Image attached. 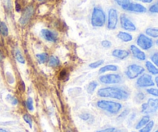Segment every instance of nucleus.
Segmentation results:
<instances>
[{"instance_id":"1","label":"nucleus","mask_w":158,"mask_h":132,"mask_svg":"<svg viewBox=\"0 0 158 132\" xmlns=\"http://www.w3.org/2000/svg\"><path fill=\"white\" fill-rule=\"evenodd\" d=\"M97 95L104 98H113L119 100H126L129 98L130 94L127 91L122 87H106L100 88L97 91Z\"/></svg>"},{"instance_id":"2","label":"nucleus","mask_w":158,"mask_h":132,"mask_svg":"<svg viewBox=\"0 0 158 132\" xmlns=\"http://www.w3.org/2000/svg\"><path fill=\"white\" fill-rule=\"evenodd\" d=\"M106 21V16L103 9L99 6L94 8L91 15V25L94 27H103Z\"/></svg>"},{"instance_id":"3","label":"nucleus","mask_w":158,"mask_h":132,"mask_svg":"<svg viewBox=\"0 0 158 132\" xmlns=\"http://www.w3.org/2000/svg\"><path fill=\"white\" fill-rule=\"evenodd\" d=\"M97 106L100 109L112 114H117L122 109L121 104L118 103V102L111 101V100H100L97 103Z\"/></svg>"},{"instance_id":"4","label":"nucleus","mask_w":158,"mask_h":132,"mask_svg":"<svg viewBox=\"0 0 158 132\" xmlns=\"http://www.w3.org/2000/svg\"><path fill=\"white\" fill-rule=\"evenodd\" d=\"M145 69L142 66L138 64H131L127 67L126 71H125V74L127 77L131 80H134V79L140 77L141 74L144 73Z\"/></svg>"},{"instance_id":"5","label":"nucleus","mask_w":158,"mask_h":132,"mask_svg":"<svg viewBox=\"0 0 158 132\" xmlns=\"http://www.w3.org/2000/svg\"><path fill=\"white\" fill-rule=\"evenodd\" d=\"M137 44L143 50H149L154 46V41L148 36L140 33L137 36Z\"/></svg>"},{"instance_id":"6","label":"nucleus","mask_w":158,"mask_h":132,"mask_svg":"<svg viewBox=\"0 0 158 132\" xmlns=\"http://www.w3.org/2000/svg\"><path fill=\"white\" fill-rule=\"evenodd\" d=\"M99 80L103 84H117L121 83L122 77L120 74H110L100 76Z\"/></svg>"},{"instance_id":"7","label":"nucleus","mask_w":158,"mask_h":132,"mask_svg":"<svg viewBox=\"0 0 158 132\" xmlns=\"http://www.w3.org/2000/svg\"><path fill=\"white\" fill-rule=\"evenodd\" d=\"M119 18L117 10L114 8H110L108 11L107 19V29L110 30H114L118 24Z\"/></svg>"},{"instance_id":"8","label":"nucleus","mask_w":158,"mask_h":132,"mask_svg":"<svg viewBox=\"0 0 158 132\" xmlns=\"http://www.w3.org/2000/svg\"><path fill=\"white\" fill-rule=\"evenodd\" d=\"M158 110V99L150 98L147 103L141 106V112L143 114H149L155 113Z\"/></svg>"},{"instance_id":"9","label":"nucleus","mask_w":158,"mask_h":132,"mask_svg":"<svg viewBox=\"0 0 158 132\" xmlns=\"http://www.w3.org/2000/svg\"><path fill=\"white\" fill-rule=\"evenodd\" d=\"M137 86L140 88H145V87H154L155 83H154V80H153L152 76L150 74H147L143 73V74L138 77L136 83Z\"/></svg>"},{"instance_id":"10","label":"nucleus","mask_w":158,"mask_h":132,"mask_svg":"<svg viewBox=\"0 0 158 132\" xmlns=\"http://www.w3.org/2000/svg\"><path fill=\"white\" fill-rule=\"evenodd\" d=\"M120 21L121 27L124 30L129 31V32H134L137 30L135 24L132 22V20L125 14H122L120 17Z\"/></svg>"},{"instance_id":"11","label":"nucleus","mask_w":158,"mask_h":132,"mask_svg":"<svg viewBox=\"0 0 158 132\" xmlns=\"http://www.w3.org/2000/svg\"><path fill=\"white\" fill-rule=\"evenodd\" d=\"M122 9L125 11L131 12H136V13H145L147 12V8L143 5L139 3L131 2L127 6L122 7Z\"/></svg>"},{"instance_id":"12","label":"nucleus","mask_w":158,"mask_h":132,"mask_svg":"<svg viewBox=\"0 0 158 132\" xmlns=\"http://www.w3.org/2000/svg\"><path fill=\"white\" fill-rule=\"evenodd\" d=\"M33 12H34V9L33 7H32V6H27V7L23 10V14H22L21 17H20V19H19L20 24L24 26V25H26V23H29L31 17L32 16Z\"/></svg>"},{"instance_id":"13","label":"nucleus","mask_w":158,"mask_h":132,"mask_svg":"<svg viewBox=\"0 0 158 132\" xmlns=\"http://www.w3.org/2000/svg\"><path fill=\"white\" fill-rule=\"evenodd\" d=\"M130 49H131V52L132 53V55L137 60H140V61H143V60H145L147 59V56L145 54V53L143 51H142L136 45H131V47H130Z\"/></svg>"},{"instance_id":"14","label":"nucleus","mask_w":158,"mask_h":132,"mask_svg":"<svg viewBox=\"0 0 158 132\" xmlns=\"http://www.w3.org/2000/svg\"><path fill=\"white\" fill-rule=\"evenodd\" d=\"M41 36L45 40L48 42H51L53 43L57 40V34L56 32H52V31L49 30L47 29H43L41 30Z\"/></svg>"},{"instance_id":"15","label":"nucleus","mask_w":158,"mask_h":132,"mask_svg":"<svg viewBox=\"0 0 158 132\" xmlns=\"http://www.w3.org/2000/svg\"><path fill=\"white\" fill-rule=\"evenodd\" d=\"M112 56L119 60H125L130 56V52L126 49H116L112 52Z\"/></svg>"},{"instance_id":"16","label":"nucleus","mask_w":158,"mask_h":132,"mask_svg":"<svg viewBox=\"0 0 158 132\" xmlns=\"http://www.w3.org/2000/svg\"><path fill=\"white\" fill-rule=\"evenodd\" d=\"M117 36L121 41L125 42V43H128V42H131L133 40V36L127 32H119Z\"/></svg>"},{"instance_id":"17","label":"nucleus","mask_w":158,"mask_h":132,"mask_svg":"<svg viewBox=\"0 0 158 132\" xmlns=\"http://www.w3.org/2000/svg\"><path fill=\"white\" fill-rule=\"evenodd\" d=\"M145 66H146V69L148 70L150 74L154 76L158 75V67L156 66L152 62L147 61L146 63H145Z\"/></svg>"},{"instance_id":"18","label":"nucleus","mask_w":158,"mask_h":132,"mask_svg":"<svg viewBox=\"0 0 158 132\" xmlns=\"http://www.w3.org/2000/svg\"><path fill=\"white\" fill-rule=\"evenodd\" d=\"M118 70V66L117 65L110 64V65H106V66H103L100 69L99 73L100 74H104V73L110 72V71H117Z\"/></svg>"},{"instance_id":"19","label":"nucleus","mask_w":158,"mask_h":132,"mask_svg":"<svg viewBox=\"0 0 158 132\" xmlns=\"http://www.w3.org/2000/svg\"><path fill=\"white\" fill-rule=\"evenodd\" d=\"M145 32H146V35L148 36L149 37H151V38H158V28H147Z\"/></svg>"},{"instance_id":"20","label":"nucleus","mask_w":158,"mask_h":132,"mask_svg":"<svg viewBox=\"0 0 158 132\" xmlns=\"http://www.w3.org/2000/svg\"><path fill=\"white\" fill-rule=\"evenodd\" d=\"M35 57H36L37 61L40 63H41V64L47 63L48 60H49V55L46 53H42L36 54Z\"/></svg>"},{"instance_id":"21","label":"nucleus","mask_w":158,"mask_h":132,"mask_svg":"<svg viewBox=\"0 0 158 132\" xmlns=\"http://www.w3.org/2000/svg\"><path fill=\"white\" fill-rule=\"evenodd\" d=\"M48 63H49V66H50L51 67H57L60 65V60L57 57L52 56V57H49Z\"/></svg>"},{"instance_id":"22","label":"nucleus","mask_w":158,"mask_h":132,"mask_svg":"<svg viewBox=\"0 0 158 132\" xmlns=\"http://www.w3.org/2000/svg\"><path fill=\"white\" fill-rule=\"evenodd\" d=\"M150 116L149 115H145L140 119L138 121V123L136 125V129H140L141 128H143L144 125H146L148 122L150 121Z\"/></svg>"},{"instance_id":"23","label":"nucleus","mask_w":158,"mask_h":132,"mask_svg":"<svg viewBox=\"0 0 158 132\" xmlns=\"http://www.w3.org/2000/svg\"><path fill=\"white\" fill-rule=\"evenodd\" d=\"M154 125V122L153 121H150L146 125L141 128L140 129V132H151V130L153 129Z\"/></svg>"},{"instance_id":"24","label":"nucleus","mask_w":158,"mask_h":132,"mask_svg":"<svg viewBox=\"0 0 158 132\" xmlns=\"http://www.w3.org/2000/svg\"><path fill=\"white\" fill-rule=\"evenodd\" d=\"M15 60H17V62H19V63L21 64H24L26 63V60H25V58L23 57V54L21 53L19 49H15Z\"/></svg>"},{"instance_id":"25","label":"nucleus","mask_w":158,"mask_h":132,"mask_svg":"<svg viewBox=\"0 0 158 132\" xmlns=\"http://www.w3.org/2000/svg\"><path fill=\"white\" fill-rule=\"evenodd\" d=\"M97 86H98V83L96 81H92L91 83H89L87 87V92L89 94H93V93L95 91V90L97 89Z\"/></svg>"},{"instance_id":"26","label":"nucleus","mask_w":158,"mask_h":132,"mask_svg":"<svg viewBox=\"0 0 158 132\" xmlns=\"http://www.w3.org/2000/svg\"><path fill=\"white\" fill-rule=\"evenodd\" d=\"M9 33V30H8V27L5 23L0 21V34L2 36H7Z\"/></svg>"},{"instance_id":"27","label":"nucleus","mask_w":158,"mask_h":132,"mask_svg":"<svg viewBox=\"0 0 158 132\" xmlns=\"http://www.w3.org/2000/svg\"><path fill=\"white\" fill-rule=\"evenodd\" d=\"M26 105L27 109L29 111H34V106H33V100L31 97H29L26 102Z\"/></svg>"},{"instance_id":"28","label":"nucleus","mask_w":158,"mask_h":132,"mask_svg":"<svg viewBox=\"0 0 158 132\" xmlns=\"http://www.w3.org/2000/svg\"><path fill=\"white\" fill-rule=\"evenodd\" d=\"M6 99H7L8 101H9V103H11V104L12 105H16L18 104L19 103L18 99H16L15 97L11 95V94H8V95L6 96Z\"/></svg>"},{"instance_id":"29","label":"nucleus","mask_w":158,"mask_h":132,"mask_svg":"<svg viewBox=\"0 0 158 132\" xmlns=\"http://www.w3.org/2000/svg\"><path fill=\"white\" fill-rule=\"evenodd\" d=\"M23 120L25 121L26 122V123L29 125V126L31 128H32V117H31L30 115H29V114H25L24 115H23Z\"/></svg>"},{"instance_id":"30","label":"nucleus","mask_w":158,"mask_h":132,"mask_svg":"<svg viewBox=\"0 0 158 132\" xmlns=\"http://www.w3.org/2000/svg\"><path fill=\"white\" fill-rule=\"evenodd\" d=\"M103 63H104V60H97V61L94 62V63H91L89 65V66L90 68H92V69H97V67H99V66H101L102 64H103Z\"/></svg>"},{"instance_id":"31","label":"nucleus","mask_w":158,"mask_h":132,"mask_svg":"<svg viewBox=\"0 0 158 132\" xmlns=\"http://www.w3.org/2000/svg\"><path fill=\"white\" fill-rule=\"evenodd\" d=\"M114 1H115L116 3H117L118 6H120L121 8L127 6V5H128L129 3L132 2L131 0H114Z\"/></svg>"},{"instance_id":"32","label":"nucleus","mask_w":158,"mask_h":132,"mask_svg":"<svg viewBox=\"0 0 158 132\" xmlns=\"http://www.w3.org/2000/svg\"><path fill=\"white\" fill-rule=\"evenodd\" d=\"M149 12L151 13H158V1L150 6Z\"/></svg>"},{"instance_id":"33","label":"nucleus","mask_w":158,"mask_h":132,"mask_svg":"<svg viewBox=\"0 0 158 132\" xmlns=\"http://www.w3.org/2000/svg\"><path fill=\"white\" fill-rule=\"evenodd\" d=\"M151 60L152 63L158 67V52H155L151 55Z\"/></svg>"},{"instance_id":"34","label":"nucleus","mask_w":158,"mask_h":132,"mask_svg":"<svg viewBox=\"0 0 158 132\" xmlns=\"http://www.w3.org/2000/svg\"><path fill=\"white\" fill-rule=\"evenodd\" d=\"M147 92L154 97H158V89L157 88H148L147 89Z\"/></svg>"},{"instance_id":"35","label":"nucleus","mask_w":158,"mask_h":132,"mask_svg":"<svg viewBox=\"0 0 158 132\" xmlns=\"http://www.w3.org/2000/svg\"><path fill=\"white\" fill-rule=\"evenodd\" d=\"M101 45L103 47L106 48V49H107V48L111 47V45H112V43H111V42L109 41V40H104L101 42Z\"/></svg>"},{"instance_id":"36","label":"nucleus","mask_w":158,"mask_h":132,"mask_svg":"<svg viewBox=\"0 0 158 132\" xmlns=\"http://www.w3.org/2000/svg\"><path fill=\"white\" fill-rule=\"evenodd\" d=\"M145 98V95L142 92H138L136 95V99H137L138 101H142L143 100H144Z\"/></svg>"},{"instance_id":"37","label":"nucleus","mask_w":158,"mask_h":132,"mask_svg":"<svg viewBox=\"0 0 158 132\" xmlns=\"http://www.w3.org/2000/svg\"><path fill=\"white\" fill-rule=\"evenodd\" d=\"M80 118L83 119V120L87 121V120H89V117H90V115H89V114H87V113H83V114H80Z\"/></svg>"},{"instance_id":"38","label":"nucleus","mask_w":158,"mask_h":132,"mask_svg":"<svg viewBox=\"0 0 158 132\" xmlns=\"http://www.w3.org/2000/svg\"><path fill=\"white\" fill-rule=\"evenodd\" d=\"M117 129L114 128H106V129H103V130H100V131H98L97 132H116Z\"/></svg>"},{"instance_id":"39","label":"nucleus","mask_w":158,"mask_h":132,"mask_svg":"<svg viewBox=\"0 0 158 132\" xmlns=\"http://www.w3.org/2000/svg\"><path fill=\"white\" fill-rule=\"evenodd\" d=\"M127 113H128V110H125V111H123V112L122 113L120 116H119L118 118H122V117H123L124 116H126L127 114Z\"/></svg>"},{"instance_id":"40","label":"nucleus","mask_w":158,"mask_h":132,"mask_svg":"<svg viewBox=\"0 0 158 132\" xmlns=\"http://www.w3.org/2000/svg\"><path fill=\"white\" fill-rule=\"evenodd\" d=\"M137 1L141 2L143 3H151L154 0H137Z\"/></svg>"},{"instance_id":"41","label":"nucleus","mask_w":158,"mask_h":132,"mask_svg":"<svg viewBox=\"0 0 158 132\" xmlns=\"http://www.w3.org/2000/svg\"><path fill=\"white\" fill-rule=\"evenodd\" d=\"M154 83H156V85H157V87H158V76H157V77H155V80H154Z\"/></svg>"},{"instance_id":"42","label":"nucleus","mask_w":158,"mask_h":132,"mask_svg":"<svg viewBox=\"0 0 158 132\" xmlns=\"http://www.w3.org/2000/svg\"><path fill=\"white\" fill-rule=\"evenodd\" d=\"M0 132H9V131H8L7 130L2 129V128H0Z\"/></svg>"},{"instance_id":"43","label":"nucleus","mask_w":158,"mask_h":132,"mask_svg":"<svg viewBox=\"0 0 158 132\" xmlns=\"http://www.w3.org/2000/svg\"><path fill=\"white\" fill-rule=\"evenodd\" d=\"M155 43H156V45H157V46H158V39H157V40H156Z\"/></svg>"},{"instance_id":"44","label":"nucleus","mask_w":158,"mask_h":132,"mask_svg":"<svg viewBox=\"0 0 158 132\" xmlns=\"http://www.w3.org/2000/svg\"><path fill=\"white\" fill-rule=\"evenodd\" d=\"M38 1H43V0H38Z\"/></svg>"},{"instance_id":"45","label":"nucleus","mask_w":158,"mask_h":132,"mask_svg":"<svg viewBox=\"0 0 158 132\" xmlns=\"http://www.w3.org/2000/svg\"><path fill=\"white\" fill-rule=\"evenodd\" d=\"M155 132H158V130H157V131H155Z\"/></svg>"},{"instance_id":"46","label":"nucleus","mask_w":158,"mask_h":132,"mask_svg":"<svg viewBox=\"0 0 158 132\" xmlns=\"http://www.w3.org/2000/svg\"><path fill=\"white\" fill-rule=\"evenodd\" d=\"M133 132H135V131H133Z\"/></svg>"}]
</instances>
